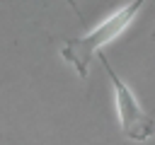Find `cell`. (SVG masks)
Wrapping results in <instances>:
<instances>
[{"label": "cell", "instance_id": "6da1fadb", "mask_svg": "<svg viewBox=\"0 0 155 145\" xmlns=\"http://www.w3.org/2000/svg\"><path fill=\"white\" fill-rule=\"evenodd\" d=\"M143 2H145V0H131L128 5L119 7L111 17H107L102 24H97V27H94L92 31H87L85 36H80V39H70V41H65V44L61 46V56H63V60L70 63V65L75 68L78 77H87L92 58L99 56L102 48H104L107 44H111V41H114V39H116V36H119L133 19H136V14L140 12Z\"/></svg>", "mask_w": 155, "mask_h": 145}, {"label": "cell", "instance_id": "7a4b0ae2", "mask_svg": "<svg viewBox=\"0 0 155 145\" xmlns=\"http://www.w3.org/2000/svg\"><path fill=\"white\" fill-rule=\"evenodd\" d=\"M99 60L111 80V87H114V99H116V114H119V126L124 130V135L128 140H136V143H145L153 133H155V121L153 116L138 104L136 94L131 92V87L116 75V70L111 68L109 58L104 53H99Z\"/></svg>", "mask_w": 155, "mask_h": 145}, {"label": "cell", "instance_id": "3957f363", "mask_svg": "<svg viewBox=\"0 0 155 145\" xmlns=\"http://www.w3.org/2000/svg\"><path fill=\"white\" fill-rule=\"evenodd\" d=\"M65 2H68V5H70V10H73V12H75V14H78V17H82V12H80V7H78V5H75V0H65Z\"/></svg>", "mask_w": 155, "mask_h": 145}, {"label": "cell", "instance_id": "277c9868", "mask_svg": "<svg viewBox=\"0 0 155 145\" xmlns=\"http://www.w3.org/2000/svg\"><path fill=\"white\" fill-rule=\"evenodd\" d=\"M150 39H153V41H155V29H153V34H150Z\"/></svg>", "mask_w": 155, "mask_h": 145}]
</instances>
